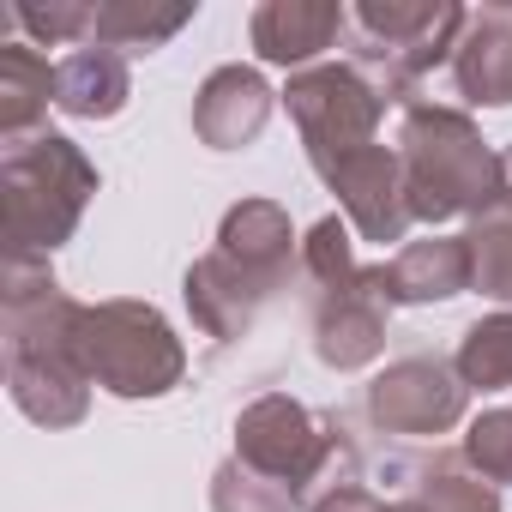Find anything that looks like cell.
Instances as JSON below:
<instances>
[{
  "label": "cell",
  "instance_id": "26",
  "mask_svg": "<svg viewBox=\"0 0 512 512\" xmlns=\"http://www.w3.org/2000/svg\"><path fill=\"white\" fill-rule=\"evenodd\" d=\"M464 464L476 470V476H488L494 488L506 482L512 488V404H500V410H482L470 428H464Z\"/></svg>",
  "mask_w": 512,
  "mask_h": 512
},
{
  "label": "cell",
  "instance_id": "6",
  "mask_svg": "<svg viewBox=\"0 0 512 512\" xmlns=\"http://www.w3.org/2000/svg\"><path fill=\"white\" fill-rule=\"evenodd\" d=\"M85 368L109 398H163L187 380V344L151 302L115 296L85 308Z\"/></svg>",
  "mask_w": 512,
  "mask_h": 512
},
{
  "label": "cell",
  "instance_id": "21",
  "mask_svg": "<svg viewBox=\"0 0 512 512\" xmlns=\"http://www.w3.org/2000/svg\"><path fill=\"white\" fill-rule=\"evenodd\" d=\"M416 500L428 512H500V494L488 476L464 464V452H434L416 464Z\"/></svg>",
  "mask_w": 512,
  "mask_h": 512
},
{
  "label": "cell",
  "instance_id": "3",
  "mask_svg": "<svg viewBox=\"0 0 512 512\" xmlns=\"http://www.w3.org/2000/svg\"><path fill=\"white\" fill-rule=\"evenodd\" d=\"M235 458L247 470L284 482L302 500V512L362 482V446L344 428V416H314L290 392H266L235 416Z\"/></svg>",
  "mask_w": 512,
  "mask_h": 512
},
{
  "label": "cell",
  "instance_id": "9",
  "mask_svg": "<svg viewBox=\"0 0 512 512\" xmlns=\"http://www.w3.org/2000/svg\"><path fill=\"white\" fill-rule=\"evenodd\" d=\"M386 320H392L386 266H362L356 278L314 290V356L332 374H356V368L380 362Z\"/></svg>",
  "mask_w": 512,
  "mask_h": 512
},
{
  "label": "cell",
  "instance_id": "25",
  "mask_svg": "<svg viewBox=\"0 0 512 512\" xmlns=\"http://www.w3.org/2000/svg\"><path fill=\"white\" fill-rule=\"evenodd\" d=\"M25 37H31V49L37 43H91V25H97V0H49V7H13L7 13Z\"/></svg>",
  "mask_w": 512,
  "mask_h": 512
},
{
  "label": "cell",
  "instance_id": "16",
  "mask_svg": "<svg viewBox=\"0 0 512 512\" xmlns=\"http://www.w3.org/2000/svg\"><path fill=\"white\" fill-rule=\"evenodd\" d=\"M476 290V260L464 235H422L404 241L386 260V296L392 308H428V302H452Z\"/></svg>",
  "mask_w": 512,
  "mask_h": 512
},
{
  "label": "cell",
  "instance_id": "1",
  "mask_svg": "<svg viewBox=\"0 0 512 512\" xmlns=\"http://www.w3.org/2000/svg\"><path fill=\"white\" fill-rule=\"evenodd\" d=\"M85 308L73 302L49 260L7 253L0 278V338H7V398L37 428H79L91 410V368H85Z\"/></svg>",
  "mask_w": 512,
  "mask_h": 512
},
{
  "label": "cell",
  "instance_id": "7",
  "mask_svg": "<svg viewBox=\"0 0 512 512\" xmlns=\"http://www.w3.org/2000/svg\"><path fill=\"white\" fill-rule=\"evenodd\" d=\"M284 109L302 133V151L320 169H332L338 157L362 151V145H380V115L392 109V97L356 67V61H320L308 73H290L284 85Z\"/></svg>",
  "mask_w": 512,
  "mask_h": 512
},
{
  "label": "cell",
  "instance_id": "22",
  "mask_svg": "<svg viewBox=\"0 0 512 512\" xmlns=\"http://www.w3.org/2000/svg\"><path fill=\"white\" fill-rule=\"evenodd\" d=\"M470 260H476V290L500 308H512V199L500 193L482 217H470L464 229Z\"/></svg>",
  "mask_w": 512,
  "mask_h": 512
},
{
  "label": "cell",
  "instance_id": "23",
  "mask_svg": "<svg viewBox=\"0 0 512 512\" xmlns=\"http://www.w3.org/2000/svg\"><path fill=\"white\" fill-rule=\"evenodd\" d=\"M211 512H302V500L284 482L247 470L241 458H223L211 476Z\"/></svg>",
  "mask_w": 512,
  "mask_h": 512
},
{
  "label": "cell",
  "instance_id": "5",
  "mask_svg": "<svg viewBox=\"0 0 512 512\" xmlns=\"http://www.w3.org/2000/svg\"><path fill=\"white\" fill-rule=\"evenodd\" d=\"M350 19H356V31H362L356 67H362L398 109H410V103H422L416 85H422L440 61H452L470 7H458V0H362Z\"/></svg>",
  "mask_w": 512,
  "mask_h": 512
},
{
  "label": "cell",
  "instance_id": "13",
  "mask_svg": "<svg viewBox=\"0 0 512 512\" xmlns=\"http://www.w3.org/2000/svg\"><path fill=\"white\" fill-rule=\"evenodd\" d=\"M272 103H278V91L266 85L260 67H241V61L235 67H217L193 91V133L211 151H241V145H253V139L266 133Z\"/></svg>",
  "mask_w": 512,
  "mask_h": 512
},
{
  "label": "cell",
  "instance_id": "8",
  "mask_svg": "<svg viewBox=\"0 0 512 512\" xmlns=\"http://www.w3.org/2000/svg\"><path fill=\"white\" fill-rule=\"evenodd\" d=\"M464 404L470 386L440 356H398L368 380V422L380 434H404V440L452 434L464 422Z\"/></svg>",
  "mask_w": 512,
  "mask_h": 512
},
{
  "label": "cell",
  "instance_id": "17",
  "mask_svg": "<svg viewBox=\"0 0 512 512\" xmlns=\"http://www.w3.org/2000/svg\"><path fill=\"white\" fill-rule=\"evenodd\" d=\"M127 97H133V73H127V55L115 49L85 43L55 67V109L73 121H115Z\"/></svg>",
  "mask_w": 512,
  "mask_h": 512
},
{
  "label": "cell",
  "instance_id": "20",
  "mask_svg": "<svg viewBox=\"0 0 512 512\" xmlns=\"http://www.w3.org/2000/svg\"><path fill=\"white\" fill-rule=\"evenodd\" d=\"M452 368H458V380L470 392H506L512 386V308L470 320L464 338H458Z\"/></svg>",
  "mask_w": 512,
  "mask_h": 512
},
{
  "label": "cell",
  "instance_id": "12",
  "mask_svg": "<svg viewBox=\"0 0 512 512\" xmlns=\"http://www.w3.org/2000/svg\"><path fill=\"white\" fill-rule=\"evenodd\" d=\"M344 25H350V13L338 0H266V7H253V19H247V43L266 67L308 73L344 37Z\"/></svg>",
  "mask_w": 512,
  "mask_h": 512
},
{
  "label": "cell",
  "instance_id": "4",
  "mask_svg": "<svg viewBox=\"0 0 512 512\" xmlns=\"http://www.w3.org/2000/svg\"><path fill=\"white\" fill-rule=\"evenodd\" d=\"M97 193V163L55 127L0 145V217H7V253L49 260L73 241L85 205Z\"/></svg>",
  "mask_w": 512,
  "mask_h": 512
},
{
  "label": "cell",
  "instance_id": "29",
  "mask_svg": "<svg viewBox=\"0 0 512 512\" xmlns=\"http://www.w3.org/2000/svg\"><path fill=\"white\" fill-rule=\"evenodd\" d=\"M500 169H506V199H512V145L500 151Z\"/></svg>",
  "mask_w": 512,
  "mask_h": 512
},
{
  "label": "cell",
  "instance_id": "28",
  "mask_svg": "<svg viewBox=\"0 0 512 512\" xmlns=\"http://www.w3.org/2000/svg\"><path fill=\"white\" fill-rule=\"evenodd\" d=\"M386 512H428V506H422V500H416V494H410V500H392V506H386Z\"/></svg>",
  "mask_w": 512,
  "mask_h": 512
},
{
  "label": "cell",
  "instance_id": "27",
  "mask_svg": "<svg viewBox=\"0 0 512 512\" xmlns=\"http://www.w3.org/2000/svg\"><path fill=\"white\" fill-rule=\"evenodd\" d=\"M308 512H386V506H380V500H374V494H368V488L356 482V488H338V494H326V500H314Z\"/></svg>",
  "mask_w": 512,
  "mask_h": 512
},
{
  "label": "cell",
  "instance_id": "11",
  "mask_svg": "<svg viewBox=\"0 0 512 512\" xmlns=\"http://www.w3.org/2000/svg\"><path fill=\"white\" fill-rule=\"evenodd\" d=\"M217 253L235 260L266 296L290 290V278L302 272V241H296V223L278 199H241L223 211L217 223Z\"/></svg>",
  "mask_w": 512,
  "mask_h": 512
},
{
  "label": "cell",
  "instance_id": "14",
  "mask_svg": "<svg viewBox=\"0 0 512 512\" xmlns=\"http://www.w3.org/2000/svg\"><path fill=\"white\" fill-rule=\"evenodd\" d=\"M452 85L470 109H512V0L470 7L452 49Z\"/></svg>",
  "mask_w": 512,
  "mask_h": 512
},
{
  "label": "cell",
  "instance_id": "15",
  "mask_svg": "<svg viewBox=\"0 0 512 512\" xmlns=\"http://www.w3.org/2000/svg\"><path fill=\"white\" fill-rule=\"evenodd\" d=\"M181 302H187L193 326H199L211 344H235V338L253 332V320H260V308H266L272 296L253 284L235 260H223V253L211 247V253H199V260L187 266V278H181Z\"/></svg>",
  "mask_w": 512,
  "mask_h": 512
},
{
  "label": "cell",
  "instance_id": "2",
  "mask_svg": "<svg viewBox=\"0 0 512 512\" xmlns=\"http://www.w3.org/2000/svg\"><path fill=\"white\" fill-rule=\"evenodd\" d=\"M398 157H404V193L416 223L482 217L506 193L500 151L452 103H410L398 121Z\"/></svg>",
  "mask_w": 512,
  "mask_h": 512
},
{
  "label": "cell",
  "instance_id": "19",
  "mask_svg": "<svg viewBox=\"0 0 512 512\" xmlns=\"http://www.w3.org/2000/svg\"><path fill=\"white\" fill-rule=\"evenodd\" d=\"M55 103V67L31 43H0V145L43 133Z\"/></svg>",
  "mask_w": 512,
  "mask_h": 512
},
{
  "label": "cell",
  "instance_id": "18",
  "mask_svg": "<svg viewBox=\"0 0 512 512\" xmlns=\"http://www.w3.org/2000/svg\"><path fill=\"white\" fill-rule=\"evenodd\" d=\"M199 13V0H97L91 43L115 55H151L175 31H187Z\"/></svg>",
  "mask_w": 512,
  "mask_h": 512
},
{
  "label": "cell",
  "instance_id": "10",
  "mask_svg": "<svg viewBox=\"0 0 512 512\" xmlns=\"http://www.w3.org/2000/svg\"><path fill=\"white\" fill-rule=\"evenodd\" d=\"M320 181L338 193L350 229L374 247L386 241H404L410 235V193H404V157L398 145H362L350 157H338L332 169H320Z\"/></svg>",
  "mask_w": 512,
  "mask_h": 512
},
{
  "label": "cell",
  "instance_id": "24",
  "mask_svg": "<svg viewBox=\"0 0 512 512\" xmlns=\"http://www.w3.org/2000/svg\"><path fill=\"white\" fill-rule=\"evenodd\" d=\"M362 266H356V235H350V217H320L308 235H302V278L314 284V290H326V284H344V278H356Z\"/></svg>",
  "mask_w": 512,
  "mask_h": 512
}]
</instances>
